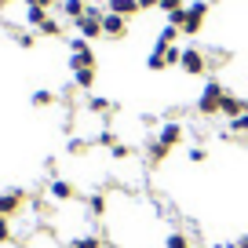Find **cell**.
<instances>
[{
  "mask_svg": "<svg viewBox=\"0 0 248 248\" xmlns=\"http://www.w3.org/2000/svg\"><path fill=\"white\" fill-rule=\"evenodd\" d=\"M161 8L168 11V15H171V11H175V8H183V0H161Z\"/></svg>",
  "mask_w": 248,
  "mask_h": 248,
  "instance_id": "cell-29",
  "label": "cell"
},
{
  "mask_svg": "<svg viewBox=\"0 0 248 248\" xmlns=\"http://www.w3.org/2000/svg\"><path fill=\"white\" fill-rule=\"evenodd\" d=\"M157 139H161V142H164V146H168V150H171V146H175V142H179V139H183V128H179V124H175V121H168V124H164V128H161V132H157Z\"/></svg>",
  "mask_w": 248,
  "mask_h": 248,
  "instance_id": "cell-11",
  "label": "cell"
},
{
  "mask_svg": "<svg viewBox=\"0 0 248 248\" xmlns=\"http://www.w3.org/2000/svg\"><path fill=\"white\" fill-rule=\"evenodd\" d=\"M164 248H190V237H186L183 230H171L168 237H164Z\"/></svg>",
  "mask_w": 248,
  "mask_h": 248,
  "instance_id": "cell-15",
  "label": "cell"
},
{
  "mask_svg": "<svg viewBox=\"0 0 248 248\" xmlns=\"http://www.w3.org/2000/svg\"><path fill=\"white\" fill-rule=\"evenodd\" d=\"M146 8H161V0H139V11H146Z\"/></svg>",
  "mask_w": 248,
  "mask_h": 248,
  "instance_id": "cell-32",
  "label": "cell"
},
{
  "mask_svg": "<svg viewBox=\"0 0 248 248\" xmlns=\"http://www.w3.org/2000/svg\"><path fill=\"white\" fill-rule=\"evenodd\" d=\"M223 113L233 121V117L248 113V102H245V99H237V95H230V92H223Z\"/></svg>",
  "mask_w": 248,
  "mask_h": 248,
  "instance_id": "cell-9",
  "label": "cell"
},
{
  "mask_svg": "<svg viewBox=\"0 0 248 248\" xmlns=\"http://www.w3.org/2000/svg\"><path fill=\"white\" fill-rule=\"evenodd\" d=\"M88 212H92V216H102V212H106V197L92 194V197H88Z\"/></svg>",
  "mask_w": 248,
  "mask_h": 248,
  "instance_id": "cell-20",
  "label": "cell"
},
{
  "mask_svg": "<svg viewBox=\"0 0 248 248\" xmlns=\"http://www.w3.org/2000/svg\"><path fill=\"white\" fill-rule=\"evenodd\" d=\"M62 11H66V15L73 18V22H77V18L84 15L88 8H84V0H62Z\"/></svg>",
  "mask_w": 248,
  "mask_h": 248,
  "instance_id": "cell-14",
  "label": "cell"
},
{
  "mask_svg": "<svg viewBox=\"0 0 248 248\" xmlns=\"http://www.w3.org/2000/svg\"><path fill=\"white\" fill-rule=\"evenodd\" d=\"M26 248H59V241H55L51 230H37L30 241H26Z\"/></svg>",
  "mask_w": 248,
  "mask_h": 248,
  "instance_id": "cell-12",
  "label": "cell"
},
{
  "mask_svg": "<svg viewBox=\"0 0 248 248\" xmlns=\"http://www.w3.org/2000/svg\"><path fill=\"white\" fill-rule=\"evenodd\" d=\"M223 92H226V88L219 84V80H208V84H204L201 99H197V109H201V117L223 113Z\"/></svg>",
  "mask_w": 248,
  "mask_h": 248,
  "instance_id": "cell-1",
  "label": "cell"
},
{
  "mask_svg": "<svg viewBox=\"0 0 248 248\" xmlns=\"http://www.w3.org/2000/svg\"><path fill=\"white\" fill-rule=\"evenodd\" d=\"M113 157H117V161H128V157H132V150L124 146V142H117V146H113Z\"/></svg>",
  "mask_w": 248,
  "mask_h": 248,
  "instance_id": "cell-26",
  "label": "cell"
},
{
  "mask_svg": "<svg viewBox=\"0 0 248 248\" xmlns=\"http://www.w3.org/2000/svg\"><path fill=\"white\" fill-rule=\"evenodd\" d=\"M51 102H55L51 92H37V95H33V106H51Z\"/></svg>",
  "mask_w": 248,
  "mask_h": 248,
  "instance_id": "cell-23",
  "label": "cell"
},
{
  "mask_svg": "<svg viewBox=\"0 0 248 248\" xmlns=\"http://www.w3.org/2000/svg\"><path fill=\"white\" fill-rule=\"evenodd\" d=\"M237 248H248V237H241V241H237Z\"/></svg>",
  "mask_w": 248,
  "mask_h": 248,
  "instance_id": "cell-33",
  "label": "cell"
},
{
  "mask_svg": "<svg viewBox=\"0 0 248 248\" xmlns=\"http://www.w3.org/2000/svg\"><path fill=\"white\" fill-rule=\"evenodd\" d=\"M40 33H44V37H59V33H62V26L55 22V18H44V22H40Z\"/></svg>",
  "mask_w": 248,
  "mask_h": 248,
  "instance_id": "cell-21",
  "label": "cell"
},
{
  "mask_svg": "<svg viewBox=\"0 0 248 248\" xmlns=\"http://www.w3.org/2000/svg\"><path fill=\"white\" fill-rule=\"evenodd\" d=\"M84 150H88L84 139H70V154H84Z\"/></svg>",
  "mask_w": 248,
  "mask_h": 248,
  "instance_id": "cell-27",
  "label": "cell"
},
{
  "mask_svg": "<svg viewBox=\"0 0 248 248\" xmlns=\"http://www.w3.org/2000/svg\"><path fill=\"white\" fill-rule=\"evenodd\" d=\"M146 66H150V70H164V66H168V59H164V47H154V55L146 59Z\"/></svg>",
  "mask_w": 248,
  "mask_h": 248,
  "instance_id": "cell-19",
  "label": "cell"
},
{
  "mask_svg": "<svg viewBox=\"0 0 248 248\" xmlns=\"http://www.w3.org/2000/svg\"><path fill=\"white\" fill-rule=\"evenodd\" d=\"M4 4H11V0H0V8H4Z\"/></svg>",
  "mask_w": 248,
  "mask_h": 248,
  "instance_id": "cell-34",
  "label": "cell"
},
{
  "mask_svg": "<svg viewBox=\"0 0 248 248\" xmlns=\"http://www.w3.org/2000/svg\"><path fill=\"white\" fill-rule=\"evenodd\" d=\"M204 15H208V4H204V0L190 4V8H186V26H183V33H201Z\"/></svg>",
  "mask_w": 248,
  "mask_h": 248,
  "instance_id": "cell-6",
  "label": "cell"
},
{
  "mask_svg": "<svg viewBox=\"0 0 248 248\" xmlns=\"http://www.w3.org/2000/svg\"><path fill=\"white\" fill-rule=\"evenodd\" d=\"M204 157H208V154H204V146H194V150H190V161H194V164H201Z\"/></svg>",
  "mask_w": 248,
  "mask_h": 248,
  "instance_id": "cell-28",
  "label": "cell"
},
{
  "mask_svg": "<svg viewBox=\"0 0 248 248\" xmlns=\"http://www.w3.org/2000/svg\"><path fill=\"white\" fill-rule=\"evenodd\" d=\"M8 241H11V223L0 216V245H8Z\"/></svg>",
  "mask_w": 248,
  "mask_h": 248,
  "instance_id": "cell-25",
  "label": "cell"
},
{
  "mask_svg": "<svg viewBox=\"0 0 248 248\" xmlns=\"http://www.w3.org/2000/svg\"><path fill=\"white\" fill-rule=\"evenodd\" d=\"M47 194H51L59 204H73V201H77V190H73V183H66V179H51Z\"/></svg>",
  "mask_w": 248,
  "mask_h": 248,
  "instance_id": "cell-7",
  "label": "cell"
},
{
  "mask_svg": "<svg viewBox=\"0 0 248 248\" xmlns=\"http://www.w3.org/2000/svg\"><path fill=\"white\" fill-rule=\"evenodd\" d=\"M26 8H51V0H26Z\"/></svg>",
  "mask_w": 248,
  "mask_h": 248,
  "instance_id": "cell-31",
  "label": "cell"
},
{
  "mask_svg": "<svg viewBox=\"0 0 248 248\" xmlns=\"http://www.w3.org/2000/svg\"><path fill=\"white\" fill-rule=\"evenodd\" d=\"M102 33H106V37H113V40H121L124 33H128V18H121V15H113V11H106V15H102Z\"/></svg>",
  "mask_w": 248,
  "mask_h": 248,
  "instance_id": "cell-8",
  "label": "cell"
},
{
  "mask_svg": "<svg viewBox=\"0 0 248 248\" xmlns=\"http://www.w3.org/2000/svg\"><path fill=\"white\" fill-rule=\"evenodd\" d=\"M70 47H73V55H70L73 73H77V70H95V51L88 47V40H84V37H77Z\"/></svg>",
  "mask_w": 248,
  "mask_h": 248,
  "instance_id": "cell-2",
  "label": "cell"
},
{
  "mask_svg": "<svg viewBox=\"0 0 248 248\" xmlns=\"http://www.w3.org/2000/svg\"><path fill=\"white\" fill-rule=\"evenodd\" d=\"M22 204H26V194L11 186V190H4V194H0V216H4V219H11L18 208H22Z\"/></svg>",
  "mask_w": 248,
  "mask_h": 248,
  "instance_id": "cell-5",
  "label": "cell"
},
{
  "mask_svg": "<svg viewBox=\"0 0 248 248\" xmlns=\"http://www.w3.org/2000/svg\"><path fill=\"white\" fill-rule=\"evenodd\" d=\"M106 8L113 11V15H121V18H132L135 11H139V0H106Z\"/></svg>",
  "mask_w": 248,
  "mask_h": 248,
  "instance_id": "cell-10",
  "label": "cell"
},
{
  "mask_svg": "<svg viewBox=\"0 0 248 248\" xmlns=\"http://www.w3.org/2000/svg\"><path fill=\"white\" fill-rule=\"evenodd\" d=\"M73 84L77 88H92L95 84V70H77L73 73Z\"/></svg>",
  "mask_w": 248,
  "mask_h": 248,
  "instance_id": "cell-18",
  "label": "cell"
},
{
  "mask_svg": "<svg viewBox=\"0 0 248 248\" xmlns=\"http://www.w3.org/2000/svg\"><path fill=\"white\" fill-rule=\"evenodd\" d=\"M44 18H47V8H26V22H30V26H37V30H40Z\"/></svg>",
  "mask_w": 248,
  "mask_h": 248,
  "instance_id": "cell-17",
  "label": "cell"
},
{
  "mask_svg": "<svg viewBox=\"0 0 248 248\" xmlns=\"http://www.w3.org/2000/svg\"><path fill=\"white\" fill-rule=\"evenodd\" d=\"M88 106H92V113H109V109H113V106H109L106 99H92Z\"/></svg>",
  "mask_w": 248,
  "mask_h": 248,
  "instance_id": "cell-24",
  "label": "cell"
},
{
  "mask_svg": "<svg viewBox=\"0 0 248 248\" xmlns=\"http://www.w3.org/2000/svg\"><path fill=\"white\" fill-rule=\"evenodd\" d=\"M77 30H80V37H84V40L99 37V33H102V11L99 8H88L84 15L77 18Z\"/></svg>",
  "mask_w": 248,
  "mask_h": 248,
  "instance_id": "cell-3",
  "label": "cell"
},
{
  "mask_svg": "<svg viewBox=\"0 0 248 248\" xmlns=\"http://www.w3.org/2000/svg\"><path fill=\"white\" fill-rule=\"evenodd\" d=\"M15 40H18L22 47H33V37H30V33H15Z\"/></svg>",
  "mask_w": 248,
  "mask_h": 248,
  "instance_id": "cell-30",
  "label": "cell"
},
{
  "mask_svg": "<svg viewBox=\"0 0 248 248\" xmlns=\"http://www.w3.org/2000/svg\"><path fill=\"white\" fill-rule=\"evenodd\" d=\"M146 154H150V161H154V164H161L164 157H168V146H164L161 139H154V142H150V150H146Z\"/></svg>",
  "mask_w": 248,
  "mask_h": 248,
  "instance_id": "cell-16",
  "label": "cell"
},
{
  "mask_svg": "<svg viewBox=\"0 0 248 248\" xmlns=\"http://www.w3.org/2000/svg\"><path fill=\"white\" fill-rule=\"evenodd\" d=\"M230 132H248V113L233 117V121H230Z\"/></svg>",
  "mask_w": 248,
  "mask_h": 248,
  "instance_id": "cell-22",
  "label": "cell"
},
{
  "mask_svg": "<svg viewBox=\"0 0 248 248\" xmlns=\"http://www.w3.org/2000/svg\"><path fill=\"white\" fill-rule=\"evenodd\" d=\"M179 66H183L190 77H201V73L208 70V59H204L201 47H186V51H183V62H179Z\"/></svg>",
  "mask_w": 248,
  "mask_h": 248,
  "instance_id": "cell-4",
  "label": "cell"
},
{
  "mask_svg": "<svg viewBox=\"0 0 248 248\" xmlns=\"http://www.w3.org/2000/svg\"><path fill=\"white\" fill-rule=\"evenodd\" d=\"M70 248H102V237L99 233H80V237L70 241Z\"/></svg>",
  "mask_w": 248,
  "mask_h": 248,
  "instance_id": "cell-13",
  "label": "cell"
}]
</instances>
